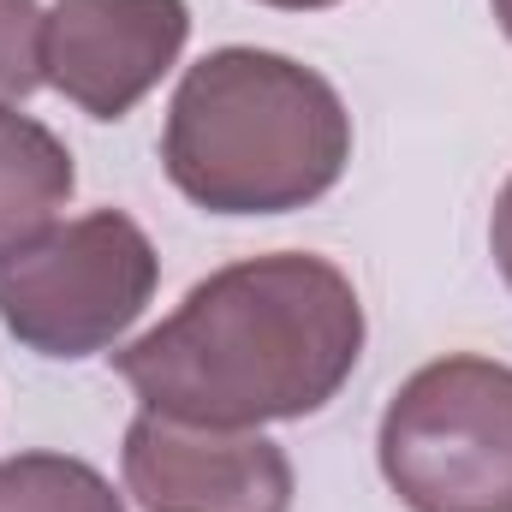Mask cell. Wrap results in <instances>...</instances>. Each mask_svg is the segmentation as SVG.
Here are the masks:
<instances>
[{
  "instance_id": "obj_4",
  "label": "cell",
  "mask_w": 512,
  "mask_h": 512,
  "mask_svg": "<svg viewBox=\"0 0 512 512\" xmlns=\"http://www.w3.org/2000/svg\"><path fill=\"white\" fill-rule=\"evenodd\" d=\"M155 280L161 256L131 215L96 209L54 221L0 256V328L36 358L78 364L126 340L155 298Z\"/></svg>"
},
{
  "instance_id": "obj_11",
  "label": "cell",
  "mask_w": 512,
  "mask_h": 512,
  "mask_svg": "<svg viewBox=\"0 0 512 512\" xmlns=\"http://www.w3.org/2000/svg\"><path fill=\"white\" fill-rule=\"evenodd\" d=\"M256 6H274V12H322V6H340V0H256Z\"/></svg>"
},
{
  "instance_id": "obj_5",
  "label": "cell",
  "mask_w": 512,
  "mask_h": 512,
  "mask_svg": "<svg viewBox=\"0 0 512 512\" xmlns=\"http://www.w3.org/2000/svg\"><path fill=\"white\" fill-rule=\"evenodd\" d=\"M191 42L185 0H54L42 12V84L90 120H126Z\"/></svg>"
},
{
  "instance_id": "obj_10",
  "label": "cell",
  "mask_w": 512,
  "mask_h": 512,
  "mask_svg": "<svg viewBox=\"0 0 512 512\" xmlns=\"http://www.w3.org/2000/svg\"><path fill=\"white\" fill-rule=\"evenodd\" d=\"M489 251H495L501 280L512 286V179L501 185V197H495V215H489Z\"/></svg>"
},
{
  "instance_id": "obj_3",
  "label": "cell",
  "mask_w": 512,
  "mask_h": 512,
  "mask_svg": "<svg viewBox=\"0 0 512 512\" xmlns=\"http://www.w3.org/2000/svg\"><path fill=\"white\" fill-rule=\"evenodd\" d=\"M376 459L405 512H512V364L453 352L405 376Z\"/></svg>"
},
{
  "instance_id": "obj_6",
  "label": "cell",
  "mask_w": 512,
  "mask_h": 512,
  "mask_svg": "<svg viewBox=\"0 0 512 512\" xmlns=\"http://www.w3.org/2000/svg\"><path fill=\"white\" fill-rule=\"evenodd\" d=\"M120 465L143 512H292V459L262 429H203L137 411Z\"/></svg>"
},
{
  "instance_id": "obj_7",
  "label": "cell",
  "mask_w": 512,
  "mask_h": 512,
  "mask_svg": "<svg viewBox=\"0 0 512 512\" xmlns=\"http://www.w3.org/2000/svg\"><path fill=\"white\" fill-rule=\"evenodd\" d=\"M78 191L72 149L18 108H0V256L30 245L60 221Z\"/></svg>"
},
{
  "instance_id": "obj_9",
  "label": "cell",
  "mask_w": 512,
  "mask_h": 512,
  "mask_svg": "<svg viewBox=\"0 0 512 512\" xmlns=\"http://www.w3.org/2000/svg\"><path fill=\"white\" fill-rule=\"evenodd\" d=\"M42 84V6L0 0V108H18Z\"/></svg>"
},
{
  "instance_id": "obj_2",
  "label": "cell",
  "mask_w": 512,
  "mask_h": 512,
  "mask_svg": "<svg viewBox=\"0 0 512 512\" xmlns=\"http://www.w3.org/2000/svg\"><path fill=\"white\" fill-rule=\"evenodd\" d=\"M352 114L340 90L274 48L203 54L161 126V167L209 215H292L340 185Z\"/></svg>"
},
{
  "instance_id": "obj_1",
  "label": "cell",
  "mask_w": 512,
  "mask_h": 512,
  "mask_svg": "<svg viewBox=\"0 0 512 512\" xmlns=\"http://www.w3.org/2000/svg\"><path fill=\"white\" fill-rule=\"evenodd\" d=\"M364 304L346 268L310 251H268L215 268L143 340L114 352V370L143 411L262 429L316 417L364 358Z\"/></svg>"
},
{
  "instance_id": "obj_8",
  "label": "cell",
  "mask_w": 512,
  "mask_h": 512,
  "mask_svg": "<svg viewBox=\"0 0 512 512\" xmlns=\"http://www.w3.org/2000/svg\"><path fill=\"white\" fill-rule=\"evenodd\" d=\"M0 512H126V495L72 453H12L0 459Z\"/></svg>"
},
{
  "instance_id": "obj_12",
  "label": "cell",
  "mask_w": 512,
  "mask_h": 512,
  "mask_svg": "<svg viewBox=\"0 0 512 512\" xmlns=\"http://www.w3.org/2000/svg\"><path fill=\"white\" fill-rule=\"evenodd\" d=\"M489 6H495V24L507 30V42H512V0H489Z\"/></svg>"
}]
</instances>
